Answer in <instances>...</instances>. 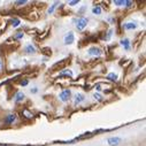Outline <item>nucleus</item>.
<instances>
[{
    "label": "nucleus",
    "instance_id": "f03ea898",
    "mask_svg": "<svg viewBox=\"0 0 146 146\" xmlns=\"http://www.w3.org/2000/svg\"><path fill=\"white\" fill-rule=\"evenodd\" d=\"M86 24H88V19L82 17V19H80V20L77 21L76 27H77V29H78V30H83V29L86 27Z\"/></svg>",
    "mask_w": 146,
    "mask_h": 146
},
{
    "label": "nucleus",
    "instance_id": "6ab92c4d",
    "mask_svg": "<svg viewBox=\"0 0 146 146\" xmlns=\"http://www.w3.org/2000/svg\"><path fill=\"white\" fill-rule=\"evenodd\" d=\"M76 4H78V0H74V1H70V3H69L70 6H74V5H76Z\"/></svg>",
    "mask_w": 146,
    "mask_h": 146
},
{
    "label": "nucleus",
    "instance_id": "9b49d317",
    "mask_svg": "<svg viewBox=\"0 0 146 146\" xmlns=\"http://www.w3.org/2000/svg\"><path fill=\"white\" fill-rule=\"evenodd\" d=\"M92 12H93V14H96V15H99V14H101V8H100L99 6H96V7H93Z\"/></svg>",
    "mask_w": 146,
    "mask_h": 146
},
{
    "label": "nucleus",
    "instance_id": "1a4fd4ad",
    "mask_svg": "<svg viewBox=\"0 0 146 146\" xmlns=\"http://www.w3.org/2000/svg\"><path fill=\"white\" fill-rule=\"evenodd\" d=\"M121 44L124 46L125 50H129V48H130V42H129V39H123V40L121 42Z\"/></svg>",
    "mask_w": 146,
    "mask_h": 146
},
{
    "label": "nucleus",
    "instance_id": "ddd939ff",
    "mask_svg": "<svg viewBox=\"0 0 146 146\" xmlns=\"http://www.w3.org/2000/svg\"><path fill=\"white\" fill-rule=\"evenodd\" d=\"M107 78H108V80H111V81H116L117 75H116V74H113V72H111V74L107 76Z\"/></svg>",
    "mask_w": 146,
    "mask_h": 146
},
{
    "label": "nucleus",
    "instance_id": "7ed1b4c3",
    "mask_svg": "<svg viewBox=\"0 0 146 146\" xmlns=\"http://www.w3.org/2000/svg\"><path fill=\"white\" fill-rule=\"evenodd\" d=\"M70 96H71V92L70 90H63L61 93H60V99L62 101H68L70 99Z\"/></svg>",
    "mask_w": 146,
    "mask_h": 146
},
{
    "label": "nucleus",
    "instance_id": "5701e85b",
    "mask_svg": "<svg viewBox=\"0 0 146 146\" xmlns=\"http://www.w3.org/2000/svg\"><path fill=\"white\" fill-rule=\"evenodd\" d=\"M96 88H97V90H98V91H100V90H101V86H100V85H99V84H98V85H97V86H96Z\"/></svg>",
    "mask_w": 146,
    "mask_h": 146
},
{
    "label": "nucleus",
    "instance_id": "4be33fe9",
    "mask_svg": "<svg viewBox=\"0 0 146 146\" xmlns=\"http://www.w3.org/2000/svg\"><path fill=\"white\" fill-rule=\"evenodd\" d=\"M21 84H22V85H27V84H28V81H23Z\"/></svg>",
    "mask_w": 146,
    "mask_h": 146
},
{
    "label": "nucleus",
    "instance_id": "2eb2a0df",
    "mask_svg": "<svg viewBox=\"0 0 146 146\" xmlns=\"http://www.w3.org/2000/svg\"><path fill=\"white\" fill-rule=\"evenodd\" d=\"M12 24H13V27H19L20 25V20H17V19L12 20Z\"/></svg>",
    "mask_w": 146,
    "mask_h": 146
},
{
    "label": "nucleus",
    "instance_id": "f3484780",
    "mask_svg": "<svg viewBox=\"0 0 146 146\" xmlns=\"http://www.w3.org/2000/svg\"><path fill=\"white\" fill-rule=\"evenodd\" d=\"M56 5H58V3H54V5H52V7L48 9V13L51 14V13H53V11H54V8L56 7Z\"/></svg>",
    "mask_w": 146,
    "mask_h": 146
},
{
    "label": "nucleus",
    "instance_id": "f8f14e48",
    "mask_svg": "<svg viewBox=\"0 0 146 146\" xmlns=\"http://www.w3.org/2000/svg\"><path fill=\"white\" fill-rule=\"evenodd\" d=\"M25 52H27V53H35V47L31 46V45H28V46L25 47Z\"/></svg>",
    "mask_w": 146,
    "mask_h": 146
},
{
    "label": "nucleus",
    "instance_id": "6e6552de",
    "mask_svg": "<svg viewBox=\"0 0 146 146\" xmlns=\"http://www.w3.org/2000/svg\"><path fill=\"white\" fill-rule=\"evenodd\" d=\"M23 98H24V93L23 92H17L16 93V97H15V101L19 102V101L23 100Z\"/></svg>",
    "mask_w": 146,
    "mask_h": 146
},
{
    "label": "nucleus",
    "instance_id": "dca6fc26",
    "mask_svg": "<svg viewBox=\"0 0 146 146\" xmlns=\"http://www.w3.org/2000/svg\"><path fill=\"white\" fill-rule=\"evenodd\" d=\"M114 4L117 5V6H122V5H125V1H119V0H115Z\"/></svg>",
    "mask_w": 146,
    "mask_h": 146
},
{
    "label": "nucleus",
    "instance_id": "423d86ee",
    "mask_svg": "<svg viewBox=\"0 0 146 146\" xmlns=\"http://www.w3.org/2000/svg\"><path fill=\"white\" fill-rule=\"evenodd\" d=\"M16 119V115L15 114H9L7 117H6V123H13Z\"/></svg>",
    "mask_w": 146,
    "mask_h": 146
},
{
    "label": "nucleus",
    "instance_id": "b1692460",
    "mask_svg": "<svg viewBox=\"0 0 146 146\" xmlns=\"http://www.w3.org/2000/svg\"><path fill=\"white\" fill-rule=\"evenodd\" d=\"M0 67H1V62H0Z\"/></svg>",
    "mask_w": 146,
    "mask_h": 146
},
{
    "label": "nucleus",
    "instance_id": "412c9836",
    "mask_svg": "<svg viewBox=\"0 0 146 146\" xmlns=\"http://www.w3.org/2000/svg\"><path fill=\"white\" fill-rule=\"evenodd\" d=\"M27 1H25V0H23V1H16V4L17 5H21V4H25Z\"/></svg>",
    "mask_w": 146,
    "mask_h": 146
},
{
    "label": "nucleus",
    "instance_id": "0eeeda50",
    "mask_svg": "<svg viewBox=\"0 0 146 146\" xmlns=\"http://www.w3.org/2000/svg\"><path fill=\"white\" fill-rule=\"evenodd\" d=\"M123 28L127 29V30H132V29H136L137 25H136L135 23H125V24L123 25Z\"/></svg>",
    "mask_w": 146,
    "mask_h": 146
},
{
    "label": "nucleus",
    "instance_id": "aec40b11",
    "mask_svg": "<svg viewBox=\"0 0 146 146\" xmlns=\"http://www.w3.org/2000/svg\"><path fill=\"white\" fill-rule=\"evenodd\" d=\"M21 37H23V33L21 32V33H19V35H16L15 36V38H21Z\"/></svg>",
    "mask_w": 146,
    "mask_h": 146
},
{
    "label": "nucleus",
    "instance_id": "9d476101",
    "mask_svg": "<svg viewBox=\"0 0 146 146\" xmlns=\"http://www.w3.org/2000/svg\"><path fill=\"white\" fill-rule=\"evenodd\" d=\"M84 100V97L82 96V94H77L76 97H75V104H80L81 101H83Z\"/></svg>",
    "mask_w": 146,
    "mask_h": 146
},
{
    "label": "nucleus",
    "instance_id": "39448f33",
    "mask_svg": "<svg viewBox=\"0 0 146 146\" xmlns=\"http://www.w3.org/2000/svg\"><path fill=\"white\" fill-rule=\"evenodd\" d=\"M89 54L90 55H100L101 54V51L99 48H97V47H92V48L89 50Z\"/></svg>",
    "mask_w": 146,
    "mask_h": 146
},
{
    "label": "nucleus",
    "instance_id": "a211bd4d",
    "mask_svg": "<svg viewBox=\"0 0 146 146\" xmlns=\"http://www.w3.org/2000/svg\"><path fill=\"white\" fill-rule=\"evenodd\" d=\"M94 98L98 99V100H102V98H101V96L99 93H94Z\"/></svg>",
    "mask_w": 146,
    "mask_h": 146
},
{
    "label": "nucleus",
    "instance_id": "20e7f679",
    "mask_svg": "<svg viewBox=\"0 0 146 146\" xmlns=\"http://www.w3.org/2000/svg\"><path fill=\"white\" fill-rule=\"evenodd\" d=\"M107 141H108V144L111 146H117L121 143V138H119V137H111V138H108Z\"/></svg>",
    "mask_w": 146,
    "mask_h": 146
},
{
    "label": "nucleus",
    "instance_id": "4468645a",
    "mask_svg": "<svg viewBox=\"0 0 146 146\" xmlns=\"http://www.w3.org/2000/svg\"><path fill=\"white\" fill-rule=\"evenodd\" d=\"M62 75H69V76L71 77V76H72V72H71L70 70H64V71L60 72V76H62Z\"/></svg>",
    "mask_w": 146,
    "mask_h": 146
},
{
    "label": "nucleus",
    "instance_id": "f257e3e1",
    "mask_svg": "<svg viewBox=\"0 0 146 146\" xmlns=\"http://www.w3.org/2000/svg\"><path fill=\"white\" fill-rule=\"evenodd\" d=\"M74 40H75L74 33H72V32H68L66 35V37H64V44L66 45H70V44H72V42H74Z\"/></svg>",
    "mask_w": 146,
    "mask_h": 146
}]
</instances>
